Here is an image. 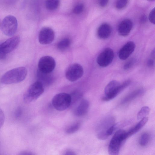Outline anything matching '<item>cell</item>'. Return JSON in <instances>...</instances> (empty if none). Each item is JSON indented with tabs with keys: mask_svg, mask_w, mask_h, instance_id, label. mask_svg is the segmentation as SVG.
Returning <instances> with one entry per match:
<instances>
[{
	"mask_svg": "<svg viewBox=\"0 0 155 155\" xmlns=\"http://www.w3.org/2000/svg\"><path fill=\"white\" fill-rule=\"evenodd\" d=\"M27 74L26 68L23 67L16 68L10 70L2 76L1 82L5 84L19 83L23 81Z\"/></svg>",
	"mask_w": 155,
	"mask_h": 155,
	"instance_id": "6da1fadb",
	"label": "cell"
},
{
	"mask_svg": "<svg viewBox=\"0 0 155 155\" xmlns=\"http://www.w3.org/2000/svg\"><path fill=\"white\" fill-rule=\"evenodd\" d=\"M127 138V131L120 129L114 134L111 139L108 147L110 155H118L122 145Z\"/></svg>",
	"mask_w": 155,
	"mask_h": 155,
	"instance_id": "7a4b0ae2",
	"label": "cell"
},
{
	"mask_svg": "<svg viewBox=\"0 0 155 155\" xmlns=\"http://www.w3.org/2000/svg\"><path fill=\"white\" fill-rule=\"evenodd\" d=\"M44 91V87L40 82L37 81L33 83L24 94V102L29 103L34 101L40 97Z\"/></svg>",
	"mask_w": 155,
	"mask_h": 155,
	"instance_id": "3957f363",
	"label": "cell"
},
{
	"mask_svg": "<svg viewBox=\"0 0 155 155\" xmlns=\"http://www.w3.org/2000/svg\"><path fill=\"white\" fill-rule=\"evenodd\" d=\"M71 103L70 94L65 93L57 94L53 97L52 101L53 107L59 111L66 110L71 105Z\"/></svg>",
	"mask_w": 155,
	"mask_h": 155,
	"instance_id": "277c9868",
	"label": "cell"
},
{
	"mask_svg": "<svg viewBox=\"0 0 155 155\" xmlns=\"http://www.w3.org/2000/svg\"><path fill=\"white\" fill-rule=\"evenodd\" d=\"M18 27L16 18L12 15L6 16L3 19L1 25L2 31L5 35L13 36L16 33Z\"/></svg>",
	"mask_w": 155,
	"mask_h": 155,
	"instance_id": "5b68a950",
	"label": "cell"
},
{
	"mask_svg": "<svg viewBox=\"0 0 155 155\" xmlns=\"http://www.w3.org/2000/svg\"><path fill=\"white\" fill-rule=\"evenodd\" d=\"M20 41L19 36H15L0 44V59L4 58L7 54L14 50L18 45Z\"/></svg>",
	"mask_w": 155,
	"mask_h": 155,
	"instance_id": "8992f818",
	"label": "cell"
},
{
	"mask_svg": "<svg viewBox=\"0 0 155 155\" xmlns=\"http://www.w3.org/2000/svg\"><path fill=\"white\" fill-rule=\"evenodd\" d=\"M84 69L82 67L77 63L73 64L66 69L65 73L66 78L71 82H74L81 78L83 75Z\"/></svg>",
	"mask_w": 155,
	"mask_h": 155,
	"instance_id": "52a82bcc",
	"label": "cell"
},
{
	"mask_svg": "<svg viewBox=\"0 0 155 155\" xmlns=\"http://www.w3.org/2000/svg\"><path fill=\"white\" fill-rule=\"evenodd\" d=\"M56 66L54 59L51 57L43 56L39 59L38 64V69L40 71L47 73H51Z\"/></svg>",
	"mask_w": 155,
	"mask_h": 155,
	"instance_id": "ba28073f",
	"label": "cell"
},
{
	"mask_svg": "<svg viewBox=\"0 0 155 155\" xmlns=\"http://www.w3.org/2000/svg\"><path fill=\"white\" fill-rule=\"evenodd\" d=\"M114 57L113 51L110 48H107L99 55L97 57V62L100 67H106L112 62Z\"/></svg>",
	"mask_w": 155,
	"mask_h": 155,
	"instance_id": "9c48e42d",
	"label": "cell"
},
{
	"mask_svg": "<svg viewBox=\"0 0 155 155\" xmlns=\"http://www.w3.org/2000/svg\"><path fill=\"white\" fill-rule=\"evenodd\" d=\"M54 31L49 27L43 28L39 34V41L42 44L47 45L51 43L54 40Z\"/></svg>",
	"mask_w": 155,
	"mask_h": 155,
	"instance_id": "30bf717a",
	"label": "cell"
},
{
	"mask_svg": "<svg viewBox=\"0 0 155 155\" xmlns=\"http://www.w3.org/2000/svg\"><path fill=\"white\" fill-rule=\"evenodd\" d=\"M135 47L134 43L130 41L125 44L120 50L118 56L122 60L127 59L134 51Z\"/></svg>",
	"mask_w": 155,
	"mask_h": 155,
	"instance_id": "8fae6325",
	"label": "cell"
},
{
	"mask_svg": "<svg viewBox=\"0 0 155 155\" xmlns=\"http://www.w3.org/2000/svg\"><path fill=\"white\" fill-rule=\"evenodd\" d=\"M133 25V22L130 19H126L123 20L118 27V33L123 36H127L131 31Z\"/></svg>",
	"mask_w": 155,
	"mask_h": 155,
	"instance_id": "7c38bea8",
	"label": "cell"
},
{
	"mask_svg": "<svg viewBox=\"0 0 155 155\" xmlns=\"http://www.w3.org/2000/svg\"><path fill=\"white\" fill-rule=\"evenodd\" d=\"M37 74V81L40 82L44 87L50 85L54 82V78L51 73H45L38 69Z\"/></svg>",
	"mask_w": 155,
	"mask_h": 155,
	"instance_id": "4fadbf2b",
	"label": "cell"
},
{
	"mask_svg": "<svg viewBox=\"0 0 155 155\" xmlns=\"http://www.w3.org/2000/svg\"><path fill=\"white\" fill-rule=\"evenodd\" d=\"M89 101L86 99L82 100L74 110V115L77 117H81L87 113L89 107Z\"/></svg>",
	"mask_w": 155,
	"mask_h": 155,
	"instance_id": "5bb4252c",
	"label": "cell"
},
{
	"mask_svg": "<svg viewBox=\"0 0 155 155\" xmlns=\"http://www.w3.org/2000/svg\"><path fill=\"white\" fill-rule=\"evenodd\" d=\"M131 81L127 80L124 82L116 89L112 93L107 95H105L102 100L104 101H108L115 97L123 90L127 88L130 84Z\"/></svg>",
	"mask_w": 155,
	"mask_h": 155,
	"instance_id": "9a60e30c",
	"label": "cell"
},
{
	"mask_svg": "<svg viewBox=\"0 0 155 155\" xmlns=\"http://www.w3.org/2000/svg\"><path fill=\"white\" fill-rule=\"evenodd\" d=\"M112 28L110 25L107 23H104L98 27L97 34L99 38L105 39L110 36Z\"/></svg>",
	"mask_w": 155,
	"mask_h": 155,
	"instance_id": "2e32d148",
	"label": "cell"
},
{
	"mask_svg": "<svg viewBox=\"0 0 155 155\" xmlns=\"http://www.w3.org/2000/svg\"><path fill=\"white\" fill-rule=\"evenodd\" d=\"M148 120V117H145L140 120V121L135 126L128 131H127V138H129L139 131L146 124Z\"/></svg>",
	"mask_w": 155,
	"mask_h": 155,
	"instance_id": "e0dca14e",
	"label": "cell"
},
{
	"mask_svg": "<svg viewBox=\"0 0 155 155\" xmlns=\"http://www.w3.org/2000/svg\"><path fill=\"white\" fill-rule=\"evenodd\" d=\"M120 84L117 81H110L106 86L104 89L105 95H107L112 93Z\"/></svg>",
	"mask_w": 155,
	"mask_h": 155,
	"instance_id": "ac0fdd59",
	"label": "cell"
},
{
	"mask_svg": "<svg viewBox=\"0 0 155 155\" xmlns=\"http://www.w3.org/2000/svg\"><path fill=\"white\" fill-rule=\"evenodd\" d=\"M80 121H77L68 126L65 130L66 133L68 134H71L77 131L81 126Z\"/></svg>",
	"mask_w": 155,
	"mask_h": 155,
	"instance_id": "d6986e66",
	"label": "cell"
},
{
	"mask_svg": "<svg viewBox=\"0 0 155 155\" xmlns=\"http://www.w3.org/2000/svg\"><path fill=\"white\" fill-rule=\"evenodd\" d=\"M70 43V40L68 38H64L58 43L57 45V48L60 50H64L68 47Z\"/></svg>",
	"mask_w": 155,
	"mask_h": 155,
	"instance_id": "ffe728a7",
	"label": "cell"
},
{
	"mask_svg": "<svg viewBox=\"0 0 155 155\" xmlns=\"http://www.w3.org/2000/svg\"><path fill=\"white\" fill-rule=\"evenodd\" d=\"M150 111V108L148 106H145L143 107L137 114V119L141 120L146 117V116L149 114Z\"/></svg>",
	"mask_w": 155,
	"mask_h": 155,
	"instance_id": "44dd1931",
	"label": "cell"
},
{
	"mask_svg": "<svg viewBox=\"0 0 155 155\" xmlns=\"http://www.w3.org/2000/svg\"><path fill=\"white\" fill-rule=\"evenodd\" d=\"M59 1L57 0H48L46 1L45 5L46 8L50 10L56 9L59 5Z\"/></svg>",
	"mask_w": 155,
	"mask_h": 155,
	"instance_id": "7402d4cb",
	"label": "cell"
},
{
	"mask_svg": "<svg viewBox=\"0 0 155 155\" xmlns=\"http://www.w3.org/2000/svg\"><path fill=\"white\" fill-rule=\"evenodd\" d=\"M150 138V135L148 133H145L143 134L139 139V144L143 147L146 146L149 142Z\"/></svg>",
	"mask_w": 155,
	"mask_h": 155,
	"instance_id": "603a6c76",
	"label": "cell"
},
{
	"mask_svg": "<svg viewBox=\"0 0 155 155\" xmlns=\"http://www.w3.org/2000/svg\"><path fill=\"white\" fill-rule=\"evenodd\" d=\"M70 94L71 98V105L80 99L82 96V93L78 90L75 91Z\"/></svg>",
	"mask_w": 155,
	"mask_h": 155,
	"instance_id": "cb8c5ba5",
	"label": "cell"
},
{
	"mask_svg": "<svg viewBox=\"0 0 155 155\" xmlns=\"http://www.w3.org/2000/svg\"><path fill=\"white\" fill-rule=\"evenodd\" d=\"M142 91L141 90H138L133 92L123 100V103H124L127 102L133 99L140 94V93L141 94Z\"/></svg>",
	"mask_w": 155,
	"mask_h": 155,
	"instance_id": "d4e9b609",
	"label": "cell"
},
{
	"mask_svg": "<svg viewBox=\"0 0 155 155\" xmlns=\"http://www.w3.org/2000/svg\"><path fill=\"white\" fill-rule=\"evenodd\" d=\"M128 1L127 0H119L116 1L115 4L116 8L118 9H121L127 5Z\"/></svg>",
	"mask_w": 155,
	"mask_h": 155,
	"instance_id": "484cf974",
	"label": "cell"
},
{
	"mask_svg": "<svg viewBox=\"0 0 155 155\" xmlns=\"http://www.w3.org/2000/svg\"><path fill=\"white\" fill-rule=\"evenodd\" d=\"M84 9V5L81 3L77 4L74 7L73 9V12L76 14L81 13Z\"/></svg>",
	"mask_w": 155,
	"mask_h": 155,
	"instance_id": "4316f807",
	"label": "cell"
},
{
	"mask_svg": "<svg viewBox=\"0 0 155 155\" xmlns=\"http://www.w3.org/2000/svg\"><path fill=\"white\" fill-rule=\"evenodd\" d=\"M155 8L153 9L150 12L149 15V19L152 24H155Z\"/></svg>",
	"mask_w": 155,
	"mask_h": 155,
	"instance_id": "83f0119b",
	"label": "cell"
},
{
	"mask_svg": "<svg viewBox=\"0 0 155 155\" xmlns=\"http://www.w3.org/2000/svg\"><path fill=\"white\" fill-rule=\"evenodd\" d=\"M134 63V61L131 59L127 61L124 64V68L125 70H127L130 68L133 65Z\"/></svg>",
	"mask_w": 155,
	"mask_h": 155,
	"instance_id": "f1b7e54d",
	"label": "cell"
},
{
	"mask_svg": "<svg viewBox=\"0 0 155 155\" xmlns=\"http://www.w3.org/2000/svg\"><path fill=\"white\" fill-rule=\"evenodd\" d=\"M5 116L3 110L0 108V129L3 126L5 121Z\"/></svg>",
	"mask_w": 155,
	"mask_h": 155,
	"instance_id": "f546056e",
	"label": "cell"
},
{
	"mask_svg": "<svg viewBox=\"0 0 155 155\" xmlns=\"http://www.w3.org/2000/svg\"><path fill=\"white\" fill-rule=\"evenodd\" d=\"M109 1L107 0H101L98 1L99 5L102 7L106 6L108 3Z\"/></svg>",
	"mask_w": 155,
	"mask_h": 155,
	"instance_id": "4dcf8cb0",
	"label": "cell"
},
{
	"mask_svg": "<svg viewBox=\"0 0 155 155\" xmlns=\"http://www.w3.org/2000/svg\"><path fill=\"white\" fill-rule=\"evenodd\" d=\"M22 113V110L21 108L20 107L18 108L15 113V116L17 117H20Z\"/></svg>",
	"mask_w": 155,
	"mask_h": 155,
	"instance_id": "1f68e13d",
	"label": "cell"
},
{
	"mask_svg": "<svg viewBox=\"0 0 155 155\" xmlns=\"http://www.w3.org/2000/svg\"><path fill=\"white\" fill-rule=\"evenodd\" d=\"M154 60L152 58L149 59L147 61V64L149 67H152L154 65Z\"/></svg>",
	"mask_w": 155,
	"mask_h": 155,
	"instance_id": "d6a6232c",
	"label": "cell"
},
{
	"mask_svg": "<svg viewBox=\"0 0 155 155\" xmlns=\"http://www.w3.org/2000/svg\"><path fill=\"white\" fill-rule=\"evenodd\" d=\"M147 19V16L146 15H142L140 18V22L141 24L145 23Z\"/></svg>",
	"mask_w": 155,
	"mask_h": 155,
	"instance_id": "836d02e7",
	"label": "cell"
},
{
	"mask_svg": "<svg viewBox=\"0 0 155 155\" xmlns=\"http://www.w3.org/2000/svg\"><path fill=\"white\" fill-rule=\"evenodd\" d=\"M18 155H34L31 152L28 151H23L20 152Z\"/></svg>",
	"mask_w": 155,
	"mask_h": 155,
	"instance_id": "e575fe53",
	"label": "cell"
},
{
	"mask_svg": "<svg viewBox=\"0 0 155 155\" xmlns=\"http://www.w3.org/2000/svg\"><path fill=\"white\" fill-rule=\"evenodd\" d=\"M64 155H76V154L73 151H68L65 153Z\"/></svg>",
	"mask_w": 155,
	"mask_h": 155,
	"instance_id": "d590c367",
	"label": "cell"
},
{
	"mask_svg": "<svg viewBox=\"0 0 155 155\" xmlns=\"http://www.w3.org/2000/svg\"></svg>",
	"mask_w": 155,
	"mask_h": 155,
	"instance_id": "8d00e7d4",
	"label": "cell"
}]
</instances>
